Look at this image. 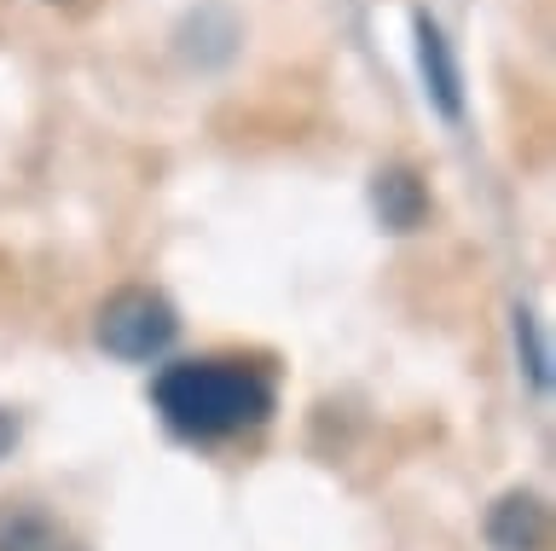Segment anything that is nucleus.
<instances>
[{"mask_svg":"<svg viewBox=\"0 0 556 551\" xmlns=\"http://www.w3.org/2000/svg\"><path fill=\"white\" fill-rule=\"evenodd\" d=\"M151 401L163 412V424L186 441H226L243 429L267 424L273 412V377L250 366V360H174L156 372Z\"/></svg>","mask_w":556,"mask_h":551,"instance_id":"nucleus-1","label":"nucleus"},{"mask_svg":"<svg viewBox=\"0 0 556 551\" xmlns=\"http://www.w3.org/2000/svg\"><path fill=\"white\" fill-rule=\"evenodd\" d=\"M174 337H180V320H174L168 297H156V290H146V285L116 290V297L99 308V349L128 360V366L163 360Z\"/></svg>","mask_w":556,"mask_h":551,"instance_id":"nucleus-2","label":"nucleus"},{"mask_svg":"<svg viewBox=\"0 0 556 551\" xmlns=\"http://www.w3.org/2000/svg\"><path fill=\"white\" fill-rule=\"evenodd\" d=\"M412 41H417V71L429 82L434 111H441L446 123H458L464 116V71H458V59H452V41L441 36V24H434L429 12L412 18Z\"/></svg>","mask_w":556,"mask_h":551,"instance_id":"nucleus-3","label":"nucleus"},{"mask_svg":"<svg viewBox=\"0 0 556 551\" xmlns=\"http://www.w3.org/2000/svg\"><path fill=\"white\" fill-rule=\"evenodd\" d=\"M486 540L493 551H545L551 546V511L539 493H504L486 511Z\"/></svg>","mask_w":556,"mask_h":551,"instance_id":"nucleus-4","label":"nucleus"},{"mask_svg":"<svg viewBox=\"0 0 556 551\" xmlns=\"http://www.w3.org/2000/svg\"><path fill=\"white\" fill-rule=\"evenodd\" d=\"M371 203H377V215L389 233H412V227H424V215H429V192L412 168H382L377 186H371Z\"/></svg>","mask_w":556,"mask_h":551,"instance_id":"nucleus-5","label":"nucleus"},{"mask_svg":"<svg viewBox=\"0 0 556 551\" xmlns=\"http://www.w3.org/2000/svg\"><path fill=\"white\" fill-rule=\"evenodd\" d=\"M59 523L35 505V499H7L0 505V551H59Z\"/></svg>","mask_w":556,"mask_h":551,"instance_id":"nucleus-6","label":"nucleus"},{"mask_svg":"<svg viewBox=\"0 0 556 551\" xmlns=\"http://www.w3.org/2000/svg\"><path fill=\"white\" fill-rule=\"evenodd\" d=\"M516 354H521V366H528V384L545 395L551 389V349H545L539 320L528 314V308H516Z\"/></svg>","mask_w":556,"mask_h":551,"instance_id":"nucleus-7","label":"nucleus"},{"mask_svg":"<svg viewBox=\"0 0 556 551\" xmlns=\"http://www.w3.org/2000/svg\"><path fill=\"white\" fill-rule=\"evenodd\" d=\"M17 436H24V424H17V412H7V406H0V459H12Z\"/></svg>","mask_w":556,"mask_h":551,"instance_id":"nucleus-8","label":"nucleus"},{"mask_svg":"<svg viewBox=\"0 0 556 551\" xmlns=\"http://www.w3.org/2000/svg\"><path fill=\"white\" fill-rule=\"evenodd\" d=\"M59 551H81V546H59Z\"/></svg>","mask_w":556,"mask_h":551,"instance_id":"nucleus-9","label":"nucleus"}]
</instances>
